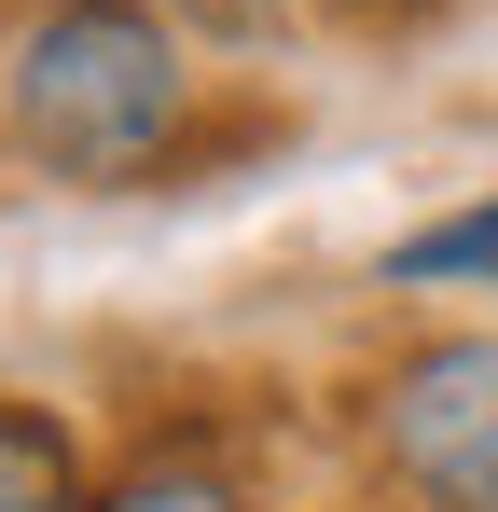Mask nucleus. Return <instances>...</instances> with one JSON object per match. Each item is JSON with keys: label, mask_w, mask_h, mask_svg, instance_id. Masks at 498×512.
Masks as SVG:
<instances>
[{"label": "nucleus", "mask_w": 498, "mask_h": 512, "mask_svg": "<svg viewBox=\"0 0 498 512\" xmlns=\"http://www.w3.org/2000/svg\"><path fill=\"white\" fill-rule=\"evenodd\" d=\"M194 97H208V70L153 0H28L14 42H0L14 153L42 180H83V194L166 180L194 153Z\"/></svg>", "instance_id": "f257e3e1"}, {"label": "nucleus", "mask_w": 498, "mask_h": 512, "mask_svg": "<svg viewBox=\"0 0 498 512\" xmlns=\"http://www.w3.org/2000/svg\"><path fill=\"white\" fill-rule=\"evenodd\" d=\"M360 429H374V471L429 512H498V333H429L402 346L374 388H360Z\"/></svg>", "instance_id": "f03ea898"}, {"label": "nucleus", "mask_w": 498, "mask_h": 512, "mask_svg": "<svg viewBox=\"0 0 498 512\" xmlns=\"http://www.w3.org/2000/svg\"><path fill=\"white\" fill-rule=\"evenodd\" d=\"M374 277H388V291H498V194H471V208H443V222L388 236Z\"/></svg>", "instance_id": "7ed1b4c3"}, {"label": "nucleus", "mask_w": 498, "mask_h": 512, "mask_svg": "<svg viewBox=\"0 0 498 512\" xmlns=\"http://www.w3.org/2000/svg\"><path fill=\"white\" fill-rule=\"evenodd\" d=\"M70 485H83V443L42 402H0V512H70Z\"/></svg>", "instance_id": "20e7f679"}, {"label": "nucleus", "mask_w": 498, "mask_h": 512, "mask_svg": "<svg viewBox=\"0 0 498 512\" xmlns=\"http://www.w3.org/2000/svg\"><path fill=\"white\" fill-rule=\"evenodd\" d=\"M97 512H263L236 471H208V457H139L125 485H97Z\"/></svg>", "instance_id": "39448f33"}, {"label": "nucleus", "mask_w": 498, "mask_h": 512, "mask_svg": "<svg viewBox=\"0 0 498 512\" xmlns=\"http://www.w3.org/2000/svg\"><path fill=\"white\" fill-rule=\"evenodd\" d=\"M180 42H291L305 28V0H153Z\"/></svg>", "instance_id": "423d86ee"}, {"label": "nucleus", "mask_w": 498, "mask_h": 512, "mask_svg": "<svg viewBox=\"0 0 498 512\" xmlns=\"http://www.w3.org/2000/svg\"><path fill=\"white\" fill-rule=\"evenodd\" d=\"M305 14H429V0H305Z\"/></svg>", "instance_id": "0eeeda50"}, {"label": "nucleus", "mask_w": 498, "mask_h": 512, "mask_svg": "<svg viewBox=\"0 0 498 512\" xmlns=\"http://www.w3.org/2000/svg\"><path fill=\"white\" fill-rule=\"evenodd\" d=\"M360 512H429V499H402V485H388V499H360Z\"/></svg>", "instance_id": "6e6552de"}]
</instances>
